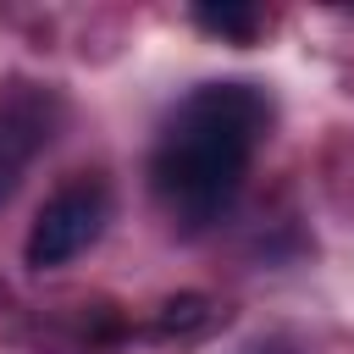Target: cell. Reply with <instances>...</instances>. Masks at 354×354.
<instances>
[{"mask_svg": "<svg viewBox=\"0 0 354 354\" xmlns=\"http://www.w3.org/2000/svg\"><path fill=\"white\" fill-rule=\"evenodd\" d=\"M105 216H111L105 183L77 177V183L55 188V194L39 205L33 227H28V249H22L28 266H33V271H55V266L77 260V254L105 232Z\"/></svg>", "mask_w": 354, "mask_h": 354, "instance_id": "2", "label": "cell"}, {"mask_svg": "<svg viewBox=\"0 0 354 354\" xmlns=\"http://www.w3.org/2000/svg\"><path fill=\"white\" fill-rule=\"evenodd\" d=\"M44 138H50V100L33 88H11L0 100V199L17 188L22 166L39 155Z\"/></svg>", "mask_w": 354, "mask_h": 354, "instance_id": "3", "label": "cell"}, {"mask_svg": "<svg viewBox=\"0 0 354 354\" xmlns=\"http://www.w3.org/2000/svg\"><path fill=\"white\" fill-rule=\"evenodd\" d=\"M266 127H271V100L254 83L194 88L171 111V122L155 144V160H149V177H155V194L166 199V210L183 216L188 227L216 221L238 199L249 155Z\"/></svg>", "mask_w": 354, "mask_h": 354, "instance_id": "1", "label": "cell"}, {"mask_svg": "<svg viewBox=\"0 0 354 354\" xmlns=\"http://www.w3.org/2000/svg\"><path fill=\"white\" fill-rule=\"evenodd\" d=\"M210 321H216V304H210L205 293H183V299H166V304H160L155 332H160V337H194V332H205Z\"/></svg>", "mask_w": 354, "mask_h": 354, "instance_id": "5", "label": "cell"}, {"mask_svg": "<svg viewBox=\"0 0 354 354\" xmlns=\"http://www.w3.org/2000/svg\"><path fill=\"white\" fill-rule=\"evenodd\" d=\"M194 22L205 28V33H216V39H232V44H249L254 33H260V11L254 6H238V0H227V6H194Z\"/></svg>", "mask_w": 354, "mask_h": 354, "instance_id": "4", "label": "cell"}]
</instances>
